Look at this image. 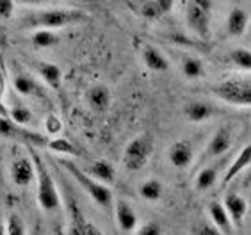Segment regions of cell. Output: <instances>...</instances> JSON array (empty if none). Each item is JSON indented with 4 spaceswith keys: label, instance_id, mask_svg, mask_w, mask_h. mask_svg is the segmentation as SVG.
I'll use <instances>...</instances> for the list:
<instances>
[{
    "label": "cell",
    "instance_id": "6da1fadb",
    "mask_svg": "<svg viewBox=\"0 0 251 235\" xmlns=\"http://www.w3.org/2000/svg\"><path fill=\"white\" fill-rule=\"evenodd\" d=\"M27 150H29L30 160L34 164V171H36V177L34 180L38 182V203L43 210H57L61 207V194H59L57 187H55V182H53L52 175H50L47 164H45L43 157L36 152V146L34 144H25Z\"/></svg>",
    "mask_w": 251,
    "mask_h": 235
},
{
    "label": "cell",
    "instance_id": "7a4b0ae2",
    "mask_svg": "<svg viewBox=\"0 0 251 235\" xmlns=\"http://www.w3.org/2000/svg\"><path fill=\"white\" fill-rule=\"evenodd\" d=\"M89 16L82 11L75 9H61V7H53V9H43L36 11L27 15L22 24L24 27L29 29H63V27H70V25H77L80 22H86Z\"/></svg>",
    "mask_w": 251,
    "mask_h": 235
},
{
    "label": "cell",
    "instance_id": "3957f363",
    "mask_svg": "<svg viewBox=\"0 0 251 235\" xmlns=\"http://www.w3.org/2000/svg\"><path fill=\"white\" fill-rule=\"evenodd\" d=\"M61 164H63L64 168H66V171L77 180L78 185H82V189L86 191L87 196L91 198L93 202L97 203L100 209H103V210L112 209V205H114V198H112V191L109 189L107 183L98 182L97 178H93L91 175H87L84 169L77 168V166H75L73 162H70V160H61Z\"/></svg>",
    "mask_w": 251,
    "mask_h": 235
},
{
    "label": "cell",
    "instance_id": "277c9868",
    "mask_svg": "<svg viewBox=\"0 0 251 235\" xmlns=\"http://www.w3.org/2000/svg\"><path fill=\"white\" fill-rule=\"evenodd\" d=\"M212 93L219 100L226 102L230 105L248 107L251 104V82L246 77L219 82L212 87Z\"/></svg>",
    "mask_w": 251,
    "mask_h": 235
},
{
    "label": "cell",
    "instance_id": "5b68a950",
    "mask_svg": "<svg viewBox=\"0 0 251 235\" xmlns=\"http://www.w3.org/2000/svg\"><path fill=\"white\" fill-rule=\"evenodd\" d=\"M153 152V143L148 135H137L125 146L123 152V166L128 171H141L145 168Z\"/></svg>",
    "mask_w": 251,
    "mask_h": 235
},
{
    "label": "cell",
    "instance_id": "8992f818",
    "mask_svg": "<svg viewBox=\"0 0 251 235\" xmlns=\"http://www.w3.org/2000/svg\"><path fill=\"white\" fill-rule=\"evenodd\" d=\"M187 24L201 39L210 36V0H191L187 7Z\"/></svg>",
    "mask_w": 251,
    "mask_h": 235
},
{
    "label": "cell",
    "instance_id": "52a82bcc",
    "mask_svg": "<svg viewBox=\"0 0 251 235\" xmlns=\"http://www.w3.org/2000/svg\"><path fill=\"white\" fill-rule=\"evenodd\" d=\"M0 137L20 141V143L24 144H34V146H43V144H47V139H45L43 135L30 132L24 125L15 123L7 114H0Z\"/></svg>",
    "mask_w": 251,
    "mask_h": 235
},
{
    "label": "cell",
    "instance_id": "ba28073f",
    "mask_svg": "<svg viewBox=\"0 0 251 235\" xmlns=\"http://www.w3.org/2000/svg\"><path fill=\"white\" fill-rule=\"evenodd\" d=\"M168 158L171 166L176 169H185L194 160V146L191 141L178 139L168 148Z\"/></svg>",
    "mask_w": 251,
    "mask_h": 235
},
{
    "label": "cell",
    "instance_id": "9c48e42d",
    "mask_svg": "<svg viewBox=\"0 0 251 235\" xmlns=\"http://www.w3.org/2000/svg\"><path fill=\"white\" fill-rule=\"evenodd\" d=\"M9 177L15 185L18 187H29L34 182L36 171H34V164L30 158L27 157H18L15 158L9 166Z\"/></svg>",
    "mask_w": 251,
    "mask_h": 235
},
{
    "label": "cell",
    "instance_id": "30bf717a",
    "mask_svg": "<svg viewBox=\"0 0 251 235\" xmlns=\"http://www.w3.org/2000/svg\"><path fill=\"white\" fill-rule=\"evenodd\" d=\"M114 209V216H116L118 228H120L123 234H132L135 232L137 225H139V219H137V214L132 209V205L125 200H118L112 205Z\"/></svg>",
    "mask_w": 251,
    "mask_h": 235
},
{
    "label": "cell",
    "instance_id": "8fae6325",
    "mask_svg": "<svg viewBox=\"0 0 251 235\" xmlns=\"http://www.w3.org/2000/svg\"><path fill=\"white\" fill-rule=\"evenodd\" d=\"M225 209H226L228 216L232 219L233 225H242V221L248 214V202L246 198L237 194V192H230L225 196V202H223Z\"/></svg>",
    "mask_w": 251,
    "mask_h": 235
},
{
    "label": "cell",
    "instance_id": "7c38bea8",
    "mask_svg": "<svg viewBox=\"0 0 251 235\" xmlns=\"http://www.w3.org/2000/svg\"><path fill=\"white\" fill-rule=\"evenodd\" d=\"M141 57H143V63L145 66L155 73H166L169 70V61L164 53L160 52L159 48L151 47V45H146L141 52Z\"/></svg>",
    "mask_w": 251,
    "mask_h": 235
},
{
    "label": "cell",
    "instance_id": "4fadbf2b",
    "mask_svg": "<svg viewBox=\"0 0 251 235\" xmlns=\"http://www.w3.org/2000/svg\"><path fill=\"white\" fill-rule=\"evenodd\" d=\"M232 146V132L225 127L218 129L210 137V143L207 146V155L208 157H221L223 154H226Z\"/></svg>",
    "mask_w": 251,
    "mask_h": 235
},
{
    "label": "cell",
    "instance_id": "5bb4252c",
    "mask_svg": "<svg viewBox=\"0 0 251 235\" xmlns=\"http://www.w3.org/2000/svg\"><path fill=\"white\" fill-rule=\"evenodd\" d=\"M86 98H87V104H89V107H91L95 112H105V110L111 107V100H112L109 87L101 86V84H98V86H93L91 89L87 91Z\"/></svg>",
    "mask_w": 251,
    "mask_h": 235
},
{
    "label": "cell",
    "instance_id": "9a60e30c",
    "mask_svg": "<svg viewBox=\"0 0 251 235\" xmlns=\"http://www.w3.org/2000/svg\"><path fill=\"white\" fill-rule=\"evenodd\" d=\"M250 162H251V146L246 144V146L241 148V152H239V155L235 157V160L228 166L226 173H225V177H223V183L228 185L230 182H233V180L250 166Z\"/></svg>",
    "mask_w": 251,
    "mask_h": 235
},
{
    "label": "cell",
    "instance_id": "2e32d148",
    "mask_svg": "<svg viewBox=\"0 0 251 235\" xmlns=\"http://www.w3.org/2000/svg\"><path fill=\"white\" fill-rule=\"evenodd\" d=\"M248 24H250V15H248L246 9H242V7H233V9L228 13L226 30L230 36H233V38H239V36H242V34L246 32Z\"/></svg>",
    "mask_w": 251,
    "mask_h": 235
},
{
    "label": "cell",
    "instance_id": "e0dca14e",
    "mask_svg": "<svg viewBox=\"0 0 251 235\" xmlns=\"http://www.w3.org/2000/svg\"><path fill=\"white\" fill-rule=\"evenodd\" d=\"M208 212H210V219H212V223L218 226L219 234H233V223L221 202L208 203Z\"/></svg>",
    "mask_w": 251,
    "mask_h": 235
},
{
    "label": "cell",
    "instance_id": "ac0fdd59",
    "mask_svg": "<svg viewBox=\"0 0 251 235\" xmlns=\"http://www.w3.org/2000/svg\"><path fill=\"white\" fill-rule=\"evenodd\" d=\"M184 114L191 123H203L208 121L214 116V109L207 102H191L184 107Z\"/></svg>",
    "mask_w": 251,
    "mask_h": 235
},
{
    "label": "cell",
    "instance_id": "d6986e66",
    "mask_svg": "<svg viewBox=\"0 0 251 235\" xmlns=\"http://www.w3.org/2000/svg\"><path fill=\"white\" fill-rule=\"evenodd\" d=\"M87 175H91L93 178H97L98 182L101 183H114V178H116V169H114V166H112L109 160H103V158H100V160H95V162L89 166V169H87Z\"/></svg>",
    "mask_w": 251,
    "mask_h": 235
},
{
    "label": "cell",
    "instance_id": "ffe728a7",
    "mask_svg": "<svg viewBox=\"0 0 251 235\" xmlns=\"http://www.w3.org/2000/svg\"><path fill=\"white\" fill-rule=\"evenodd\" d=\"M36 70H38L39 77L45 80V84H49L50 87H55V89L61 86V80H63V70H61L57 64L41 61V63L36 64Z\"/></svg>",
    "mask_w": 251,
    "mask_h": 235
},
{
    "label": "cell",
    "instance_id": "44dd1931",
    "mask_svg": "<svg viewBox=\"0 0 251 235\" xmlns=\"http://www.w3.org/2000/svg\"><path fill=\"white\" fill-rule=\"evenodd\" d=\"M13 87L20 96H41L39 86L27 73H16L13 78Z\"/></svg>",
    "mask_w": 251,
    "mask_h": 235
},
{
    "label": "cell",
    "instance_id": "7402d4cb",
    "mask_svg": "<svg viewBox=\"0 0 251 235\" xmlns=\"http://www.w3.org/2000/svg\"><path fill=\"white\" fill-rule=\"evenodd\" d=\"M164 194V183L159 178H148L139 185V196L146 202H159Z\"/></svg>",
    "mask_w": 251,
    "mask_h": 235
},
{
    "label": "cell",
    "instance_id": "603a6c76",
    "mask_svg": "<svg viewBox=\"0 0 251 235\" xmlns=\"http://www.w3.org/2000/svg\"><path fill=\"white\" fill-rule=\"evenodd\" d=\"M218 177H219L218 166H205L196 175L194 185H196L198 191H208L210 187H214V183L218 182Z\"/></svg>",
    "mask_w": 251,
    "mask_h": 235
},
{
    "label": "cell",
    "instance_id": "cb8c5ba5",
    "mask_svg": "<svg viewBox=\"0 0 251 235\" xmlns=\"http://www.w3.org/2000/svg\"><path fill=\"white\" fill-rule=\"evenodd\" d=\"M30 41L39 50H47L55 47L59 43V38L52 29H36V32L30 36Z\"/></svg>",
    "mask_w": 251,
    "mask_h": 235
},
{
    "label": "cell",
    "instance_id": "d4e9b609",
    "mask_svg": "<svg viewBox=\"0 0 251 235\" xmlns=\"http://www.w3.org/2000/svg\"><path fill=\"white\" fill-rule=\"evenodd\" d=\"M182 73H184V77L189 78V80H196V78H201L205 75V66H203V63L198 57L185 55L182 59Z\"/></svg>",
    "mask_w": 251,
    "mask_h": 235
},
{
    "label": "cell",
    "instance_id": "484cf974",
    "mask_svg": "<svg viewBox=\"0 0 251 235\" xmlns=\"http://www.w3.org/2000/svg\"><path fill=\"white\" fill-rule=\"evenodd\" d=\"M7 116H9L11 120L15 121V123H18V125H29L30 121H32V110L29 109L27 105H24V104H20L18 100H13V104H11L9 107V112H7Z\"/></svg>",
    "mask_w": 251,
    "mask_h": 235
},
{
    "label": "cell",
    "instance_id": "4316f807",
    "mask_svg": "<svg viewBox=\"0 0 251 235\" xmlns=\"http://www.w3.org/2000/svg\"><path fill=\"white\" fill-rule=\"evenodd\" d=\"M228 59H230L235 66L244 70V72H250L251 70V52L248 48H244V47L233 48L232 52L228 53Z\"/></svg>",
    "mask_w": 251,
    "mask_h": 235
},
{
    "label": "cell",
    "instance_id": "83f0119b",
    "mask_svg": "<svg viewBox=\"0 0 251 235\" xmlns=\"http://www.w3.org/2000/svg\"><path fill=\"white\" fill-rule=\"evenodd\" d=\"M47 146L53 152H57V154H63V155H77L78 150L75 148V144L72 143L70 139L66 137H55V139H50L47 141Z\"/></svg>",
    "mask_w": 251,
    "mask_h": 235
},
{
    "label": "cell",
    "instance_id": "f1b7e54d",
    "mask_svg": "<svg viewBox=\"0 0 251 235\" xmlns=\"http://www.w3.org/2000/svg\"><path fill=\"white\" fill-rule=\"evenodd\" d=\"M25 223L18 214H11L5 223V234L9 235H24L25 234Z\"/></svg>",
    "mask_w": 251,
    "mask_h": 235
},
{
    "label": "cell",
    "instance_id": "f546056e",
    "mask_svg": "<svg viewBox=\"0 0 251 235\" xmlns=\"http://www.w3.org/2000/svg\"><path fill=\"white\" fill-rule=\"evenodd\" d=\"M162 232H164V228L160 226L159 221H146L143 226L135 228V234L139 235H160Z\"/></svg>",
    "mask_w": 251,
    "mask_h": 235
},
{
    "label": "cell",
    "instance_id": "4dcf8cb0",
    "mask_svg": "<svg viewBox=\"0 0 251 235\" xmlns=\"http://www.w3.org/2000/svg\"><path fill=\"white\" fill-rule=\"evenodd\" d=\"M139 13L148 20H157L162 16L159 13V9H157V5H155L153 0H146V2H143L139 7Z\"/></svg>",
    "mask_w": 251,
    "mask_h": 235
},
{
    "label": "cell",
    "instance_id": "1f68e13d",
    "mask_svg": "<svg viewBox=\"0 0 251 235\" xmlns=\"http://www.w3.org/2000/svg\"><path fill=\"white\" fill-rule=\"evenodd\" d=\"M45 129H47V132L50 135H57L63 130V123H61V120L55 114H49L47 120H45Z\"/></svg>",
    "mask_w": 251,
    "mask_h": 235
},
{
    "label": "cell",
    "instance_id": "d6a6232c",
    "mask_svg": "<svg viewBox=\"0 0 251 235\" xmlns=\"http://www.w3.org/2000/svg\"><path fill=\"white\" fill-rule=\"evenodd\" d=\"M15 13V0H0V20H9Z\"/></svg>",
    "mask_w": 251,
    "mask_h": 235
},
{
    "label": "cell",
    "instance_id": "836d02e7",
    "mask_svg": "<svg viewBox=\"0 0 251 235\" xmlns=\"http://www.w3.org/2000/svg\"><path fill=\"white\" fill-rule=\"evenodd\" d=\"M193 234H200V235H218L219 230L218 226L214 223H201V226L198 228H193Z\"/></svg>",
    "mask_w": 251,
    "mask_h": 235
},
{
    "label": "cell",
    "instance_id": "e575fe53",
    "mask_svg": "<svg viewBox=\"0 0 251 235\" xmlns=\"http://www.w3.org/2000/svg\"><path fill=\"white\" fill-rule=\"evenodd\" d=\"M155 5H157V9H159V13L162 16L168 15L169 11L173 9V5H175V0H153Z\"/></svg>",
    "mask_w": 251,
    "mask_h": 235
},
{
    "label": "cell",
    "instance_id": "d590c367",
    "mask_svg": "<svg viewBox=\"0 0 251 235\" xmlns=\"http://www.w3.org/2000/svg\"><path fill=\"white\" fill-rule=\"evenodd\" d=\"M5 89H7V80H5V72H4V63L0 59V102L4 98Z\"/></svg>",
    "mask_w": 251,
    "mask_h": 235
},
{
    "label": "cell",
    "instance_id": "8d00e7d4",
    "mask_svg": "<svg viewBox=\"0 0 251 235\" xmlns=\"http://www.w3.org/2000/svg\"><path fill=\"white\" fill-rule=\"evenodd\" d=\"M18 2L24 5H43V4H49L50 0H18Z\"/></svg>",
    "mask_w": 251,
    "mask_h": 235
},
{
    "label": "cell",
    "instance_id": "74e56055",
    "mask_svg": "<svg viewBox=\"0 0 251 235\" xmlns=\"http://www.w3.org/2000/svg\"><path fill=\"white\" fill-rule=\"evenodd\" d=\"M4 234H5V223L0 221V235H4Z\"/></svg>",
    "mask_w": 251,
    "mask_h": 235
},
{
    "label": "cell",
    "instance_id": "f35d334b",
    "mask_svg": "<svg viewBox=\"0 0 251 235\" xmlns=\"http://www.w3.org/2000/svg\"><path fill=\"white\" fill-rule=\"evenodd\" d=\"M0 114H7V110L4 109V105H2V102H0Z\"/></svg>",
    "mask_w": 251,
    "mask_h": 235
},
{
    "label": "cell",
    "instance_id": "ab89813d",
    "mask_svg": "<svg viewBox=\"0 0 251 235\" xmlns=\"http://www.w3.org/2000/svg\"><path fill=\"white\" fill-rule=\"evenodd\" d=\"M84 2H93V0H84Z\"/></svg>",
    "mask_w": 251,
    "mask_h": 235
}]
</instances>
